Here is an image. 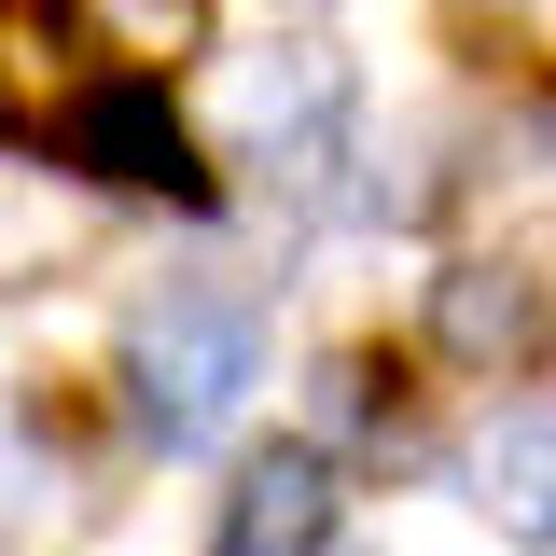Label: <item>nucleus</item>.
I'll use <instances>...</instances> for the list:
<instances>
[{
  "mask_svg": "<svg viewBox=\"0 0 556 556\" xmlns=\"http://www.w3.org/2000/svg\"><path fill=\"white\" fill-rule=\"evenodd\" d=\"M84 237H98V208L70 167H28V153H0V292H42L56 265H84Z\"/></svg>",
  "mask_w": 556,
  "mask_h": 556,
  "instance_id": "8",
  "label": "nucleus"
},
{
  "mask_svg": "<svg viewBox=\"0 0 556 556\" xmlns=\"http://www.w3.org/2000/svg\"><path fill=\"white\" fill-rule=\"evenodd\" d=\"M543 334H556L543 265H515V251H473V265H445V278H431V348H445V362L501 376V362H529Z\"/></svg>",
  "mask_w": 556,
  "mask_h": 556,
  "instance_id": "5",
  "label": "nucleus"
},
{
  "mask_svg": "<svg viewBox=\"0 0 556 556\" xmlns=\"http://www.w3.org/2000/svg\"><path fill=\"white\" fill-rule=\"evenodd\" d=\"M70 28H84L98 70H139V84H167L181 56H208V0H70Z\"/></svg>",
  "mask_w": 556,
  "mask_h": 556,
  "instance_id": "9",
  "label": "nucleus"
},
{
  "mask_svg": "<svg viewBox=\"0 0 556 556\" xmlns=\"http://www.w3.org/2000/svg\"><path fill=\"white\" fill-rule=\"evenodd\" d=\"M28 473H42V445H28V417H14V390H0V515L28 501Z\"/></svg>",
  "mask_w": 556,
  "mask_h": 556,
  "instance_id": "10",
  "label": "nucleus"
},
{
  "mask_svg": "<svg viewBox=\"0 0 556 556\" xmlns=\"http://www.w3.org/2000/svg\"><path fill=\"white\" fill-rule=\"evenodd\" d=\"M84 84H98V56H84L70 0H0V126H14V139H56Z\"/></svg>",
  "mask_w": 556,
  "mask_h": 556,
  "instance_id": "7",
  "label": "nucleus"
},
{
  "mask_svg": "<svg viewBox=\"0 0 556 556\" xmlns=\"http://www.w3.org/2000/svg\"><path fill=\"white\" fill-rule=\"evenodd\" d=\"M265 390V306L223 292V278H167L126 320V417L181 459L208 431H237V404Z\"/></svg>",
  "mask_w": 556,
  "mask_h": 556,
  "instance_id": "1",
  "label": "nucleus"
},
{
  "mask_svg": "<svg viewBox=\"0 0 556 556\" xmlns=\"http://www.w3.org/2000/svg\"><path fill=\"white\" fill-rule=\"evenodd\" d=\"M223 139H237V167H265L278 195H334L348 139H362V70L334 42H265V56L223 70Z\"/></svg>",
  "mask_w": 556,
  "mask_h": 556,
  "instance_id": "2",
  "label": "nucleus"
},
{
  "mask_svg": "<svg viewBox=\"0 0 556 556\" xmlns=\"http://www.w3.org/2000/svg\"><path fill=\"white\" fill-rule=\"evenodd\" d=\"M208 556H334V459H320V445H265V459H237Z\"/></svg>",
  "mask_w": 556,
  "mask_h": 556,
  "instance_id": "6",
  "label": "nucleus"
},
{
  "mask_svg": "<svg viewBox=\"0 0 556 556\" xmlns=\"http://www.w3.org/2000/svg\"><path fill=\"white\" fill-rule=\"evenodd\" d=\"M459 501H473L501 543L556 556V390H529V404H486L473 445H459Z\"/></svg>",
  "mask_w": 556,
  "mask_h": 556,
  "instance_id": "4",
  "label": "nucleus"
},
{
  "mask_svg": "<svg viewBox=\"0 0 556 556\" xmlns=\"http://www.w3.org/2000/svg\"><path fill=\"white\" fill-rule=\"evenodd\" d=\"M56 153H70V181H126V195H181V208H208L195 126H181V112H167V84H139V70H98V84L70 98Z\"/></svg>",
  "mask_w": 556,
  "mask_h": 556,
  "instance_id": "3",
  "label": "nucleus"
}]
</instances>
